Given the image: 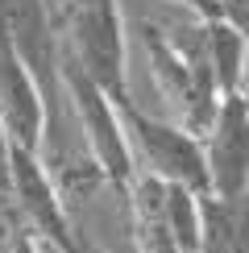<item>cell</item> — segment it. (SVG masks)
Instances as JSON below:
<instances>
[{"label": "cell", "instance_id": "cell-4", "mask_svg": "<svg viewBox=\"0 0 249 253\" xmlns=\"http://www.w3.org/2000/svg\"><path fill=\"white\" fill-rule=\"evenodd\" d=\"M62 91H67V104L75 112V125L87 141L91 158L100 162L108 187H117L124 195L137 178V162H133V150H129V133H124V121H121V108L108 91L100 87L96 79L83 71L79 58H71L62 50Z\"/></svg>", "mask_w": 249, "mask_h": 253}, {"label": "cell", "instance_id": "cell-17", "mask_svg": "<svg viewBox=\"0 0 249 253\" xmlns=\"http://www.w3.org/2000/svg\"><path fill=\"white\" fill-rule=\"evenodd\" d=\"M62 253H104V245H100V241L91 237L83 224H75V237H71V245L62 249Z\"/></svg>", "mask_w": 249, "mask_h": 253}, {"label": "cell", "instance_id": "cell-9", "mask_svg": "<svg viewBox=\"0 0 249 253\" xmlns=\"http://www.w3.org/2000/svg\"><path fill=\"white\" fill-rule=\"evenodd\" d=\"M204 38H208V58L212 71L220 79V91H245V54H249V38L233 21H204Z\"/></svg>", "mask_w": 249, "mask_h": 253}, {"label": "cell", "instance_id": "cell-18", "mask_svg": "<svg viewBox=\"0 0 249 253\" xmlns=\"http://www.w3.org/2000/svg\"><path fill=\"white\" fill-rule=\"evenodd\" d=\"M17 253H42V241L34 233H25V237H21V245H17Z\"/></svg>", "mask_w": 249, "mask_h": 253}, {"label": "cell", "instance_id": "cell-14", "mask_svg": "<svg viewBox=\"0 0 249 253\" xmlns=\"http://www.w3.org/2000/svg\"><path fill=\"white\" fill-rule=\"evenodd\" d=\"M170 4L187 8L195 21H228V17H224V8H220V0H170Z\"/></svg>", "mask_w": 249, "mask_h": 253}, {"label": "cell", "instance_id": "cell-2", "mask_svg": "<svg viewBox=\"0 0 249 253\" xmlns=\"http://www.w3.org/2000/svg\"><path fill=\"white\" fill-rule=\"evenodd\" d=\"M58 46L83 62L112 100H129V42L117 0H58L54 4Z\"/></svg>", "mask_w": 249, "mask_h": 253}, {"label": "cell", "instance_id": "cell-10", "mask_svg": "<svg viewBox=\"0 0 249 253\" xmlns=\"http://www.w3.org/2000/svg\"><path fill=\"white\" fill-rule=\"evenodd\" d=\"M166 224L174 241L187 253H200L204 241V195L187 191V187H166Z\"/></svg>", "mask_w": 249, "mask_h": 253}, {"label": "cell", "instance_id": "cell-13", "mask_svg": "<svg viewBox=\"0 0 249 253\" xmlns=\"http://www.w3.org/2000/svg\"><path fill=\"white\" fill-rule=\"evenodd\" d=\"M13 150H17V141L8 133L4 117H0V195H8V199H13Z\"/></svg>", "mask_w": 249, "mask_h": 253}, {"label": "cell", "instance_id": "cell-6", "mask_svg": "<svg viewBox=\"0 0 249 253\" xmlns=\"http://www.w3.org/2000/svg\"><path fill=\"white\" fill-rule=\"evenodd\" d=\"M204 158H208L212 195L224 204H237L249 191V96L245 91H228L220 100L212 129L204 133Z\"/></svg>", "mask_w": 249, "mask_h": 253}, {"label": "cell", "instance_id": "cell-5", "mask_svg": "<svg viewBox=\"0 0 249 253\" xmlns=\"http://www.w3.org/2000/svg\"><path fill=\"white\" fill-rule=\"evenodd\" d=\"M13 204L21 220L29 224V233L38 241H46L54 253H62L75 237V220H71V208L62 199L54 174L46 170L38 150H25L17 145L13 150Z\"/></svg>", "mask_w": 249, "mask_h": 253}, {"label": "cell", "instance_id": "cell-15", "mask_svg": "<svg viewBox=\"0 0 249 253\" xmlns=\"http://www.w3.org/2000/svg\"><path fill=\"white\" fill-rule=\"evenodd\" d=\"M220 8H224V17L249 38V0H220Z\"/></svg>", "mask_w": 249, "mask_h": 253}, {"label": "cell", "instance_id": "cell-11", "mask_svg": "<svg viewBox=\"0 0 249 253\" xmlns=\"http://www.w3.org/2000/svg\"><path fill=\"white\" fill-rule=\"evenodd\" d=\"M200 253H241L237 245V208L216 195H204V241Z\"/></svg>", "mask_w": 249, "mask_h": 253}, {"label": "cell", "instance_id": "cell-8", "mask_svg": "<svg viewBox=\"0 0 249 253\" xmlns=\"http://www.w3.org/2000/svg\"><path fill=\"white\" fill-rule=\"evenodd\" d=\"M124 208H129V233L137 253H187L166 224V183L137 174L124 191Z\"/></svg>", "mask_w": 249, "mask_h": 253}, {"label": "cell", "instance_id": "cell-3", "mask_svg": "<svg viewBox=\"0 0 249 253\" xmlns=\"http://www.w3.org/2000/svg\"><path fill=\"white\" fill-rule=\"evenodd\" d=\"M124 133H129V150L137 162V174H150L166 187H187L195 195H212L208 183V158H204V141L195 133H187L179 121H162L141 112L137 104L117 100Z\"/></svg>", "mask_w": 249, "mask_h": 253}, {"label": "cell", "instance_id": "cell-1", "mask_svg": "<svg viewBox=\"0 0 249 253\" xmlns=\"http://www.w3.org/2000/svg\"><path fill=\"white\" fill-rule=\"evenodd\" d=\"M133 34L141 38V54L150 67V79L166 100V108L174 112V121L187 133H195L204 141V133L212 129L216 112H220V79L208 58V38L204 21H187V25H154V21H137Z\"/></svg>", "mask_w": 249, "mask_h": 253}, {"label": "cell", "instance_id": "cell-7", "mask_svg": "<svg viewBox=\"0 0 249 253\" xmlns=\"http://www.w3.org/2000/svg\"><path fill=\"white\" fill-rule=\"evenodd\" d=\"M0 117H4L8 133L17 145L42 154V137H46V100L34 79V71L25 67L21 50L13 38L0 29Z\"/></svg>", "mask_w": 249, "mask_h": 253}, {"label": "cell", "instance_id": "cell-12", "mask_svg": "<svg viewBox=\"0 0 249 253\" xmlns=\"http://www.w3.org/2000/svg\"><path fill=\"white\" fill-rule=\"evenodd\" d=\"M25 233H29V224L21 220L17 204L8 195H0V253H17V245H21Z\"/></svg>", "mask_w": 249, "mask_h": 253}, {"label": "cell", "instance_id": "cell-19", "mask_svg": "<svg viewBox=\"0 0 249 253\" xmlns=\"http://www.w3.org/2000/svg\"><path fill=\"white\" fill-rule=\"evenodd\" d=\"M46 4H50V13H54V4H58V0H46Z\"/></svg>", "mask_w": 249, "mask_h": 253}, {"label": "cell", "instance_id": "cell-16", "mask_svg": "<svg viewBox=\"0 0 249 253\" xmlns=\"http://www.w3.org/2000/svg\"><path fill=\"white\" fill-rule=\"evenodd\" d=\"M233 208H237V245H241V253H249V191Z\"/></svg>", "mask_w": 249, "mask_h": 253}]
</instances>
